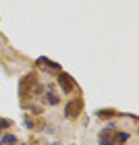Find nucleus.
Masks as SVG:
<instances>
[{"label":"nucleus","instance_id":"f257e3e1","mask_svg":"<svg viewBox=\"0 0 139 145\" xmlns=\"http://www.w3.org/2000/svg\"><path fill=\"white\" fill-rule=\"evenodd\" d=\"M81 110H83V102L79 100V97H75V100H71L67 106H64V118H77L81 114Z\"/></svg>","mask_w":139,"mask_h":145},{"label":"nucleus","instance_id":"f03ea898","mask_svg":"<svg viewBox=\"0 0 139 145\" xmlns=\"http://www.w3.org/2000/svg\"><path fill=\"white\" fill-rule=\"evenodd\" d=\"M112 131H114V122H108V127L104 131H100V135H98V143L100 145H116Z\"/></svg>","mask_w":139,"mask_h":145},{"label":"nucleus","instance_id":"7ed1b4c3","mask_svg":"<svg viewBox=\"0 0 139 145\" xmlns=\"http://www.w3.org/2000/svg\"><path fill=\"white\" fill-rule=\"evenodd\" d=\"M58 85H60V89L64 91V93H69L75 83H73L71 75H67V72H58Z\"/></svg>","mask_w":139,"mask_h":145},{"label":"nucleus","instance_id":"20e7f679","mask_svg":"<svg viewBox=\"0 0 139 145\" xmlns=\"http://www.w3.org/2000/svg\"><path fill=\"white\" fill-rule=\"evenodd\" d=\"M35 83H37V75H35V72H29L27 77L21 79V83H19V89H21V91H29Z\"/></svg>","mask_w":139,"mask_h":145},{"label":"nucleus","instance_id":"39448f33","mask_svg":"<svg viewBox=\"0 0 139 145\" xmlns=\"http://www.w3.org/2000/svg\"><path fill=\"white\" fill-rule=\"evenodd\" d=\"M114 141H116V145L118 143H127L129 141V133L127 131H116L114 133Z\"/></svg>","mask_w":139,"mask_h":145},{"label":"nucleus","instance_id":"423d86ee","mask_svg":"<svg viewBox=\"0 0 139 145\" xmlns=\"http://www.w3.org/2000/svg\"><path fill=\"white\" fill-rule=\"evenodd\" d=\"M2 143H4V145H17V137L10 135V133H6V135L2 137Z\"/></svg>","mask_w":139,"mask_h":145},{"label":"nucleus","instance_id":"0eeeda50","mask_svg":"<svg viewBox=\"0 0 139 145\" xmlns=\"http://www.w3.org/2000/svg\"><path fill=\"white\" fill-rule=\"evenodd\" d=\"M46 102H48L50 106H56L58 104V95H54L52 91H48V93H46Z\"/></svg>","mask_w":139,"mask_h":145},{"label":"nucleus","instance_id":"6e6552de","mask_svg":"<svg viewBox=\"0 0 139 145\" xmlns=\"http://www.w3.org/2000/svg\"><path fill=\"white\" fill-rule=\"evenodd\" d=\"M98 116H102V118H110V116H114V112H112V110H100V112H98Z\"/></svg>","mask_w":139,"mask_h":145},{"label":"nucleus","instance_id":"1a4fd4ad","mask_svg":"<svg viewBox=\"0 0 139 145\" xmlns=\"http://www.w3.org/2000/svg\"><path fill=\"white\" fill-rule=\"evenodd\" d=\"M9 127H10V120H0V131H4Z\"/></svg>","mask_w":139,"mask_h":145},{"label":"nucleus","instance_id":"9d476101","mask_svg":"<svg viewBox=\"0 0 139 145\" xmlns=\"http://www.w3.org/2000/svg\"><path fill=\"white\" fill-rule=\"evenodd\" d=\"M31 112H33V114H39V112H42V108H39V106L35 108V106H33V108H31Z\"/></svg>","mask_w":139,"mask_h":145},{"label":"nucleus","instance_id":"9b49d317","mask_svg":"<svg viewBox=\"0 0 139 145\" xmlns=\"http://www.w3.org/2000/svg\"><path fill=\"white\" fill-rule=\"evenodd\" d=\"M48 145H58V143H48Z\"/></svg>","mask_w":139,"mask_h":145},{"label":"nucleus","instance_id":"f8f14e48","mask_svg":"<svg viewBox=\"0 0 139 145\" xmlns=\"http://www.w3.org/2000/svg\"><path fill=\"white\" fill-rule=\"evenodd\" d=\"M17 145H25V143H17Z\"/></svg>","mask_w":139,"mask_h":145}]
</instances>
